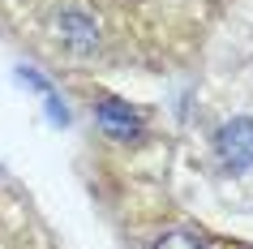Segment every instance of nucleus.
I'll return each instance as SVG.
<instances>
[{"label": "nucleus", "instance_id": "nucleus-1", "mask_svg": "<svg viewBox=\"0 0 253 249\" xmlns=\"http://www.w3.org/2000/svg\"><path fill=\"white\" fill-rule=\"evenodd\" d=\"M211 146H214V159H219L223 172H236V176L253 172V120L249 116H236L227 125H219Z\"/></svg>", "mask_w": 253, "mask_h": 249}, {"label": "nucleus", "instance_id": "nucleus-3", "mask_svg": "<svg viewBox=\"0 0 253 249\" xmlns=\"http://www.w3.org/2000/svg\"><path fill=\"white\" fill-rule=\"evenodd\" d=\"M142 249H236L232 241H219V236L202 232L193 223H159V228H150Z\"/></svg>", "mask_w": 253, "mask_h": 249}, {"label": "nucleus", "instance_id": "nucleus-2", "mask_svg": "<svg viewBox=\"0 0 253 249\" xmlns=\"http://www.w3.org/2000/svg\"><path fill=\"white\" fill-rule=\"evenodd\" d=\"M90 112H94V120H99V133L112 138V142H137V138H146V120L137 116V107H129L125 99H116V95L94 91Z\"/></svg>", "mask_w": 253, "mask_h": 249}]
</instances>
